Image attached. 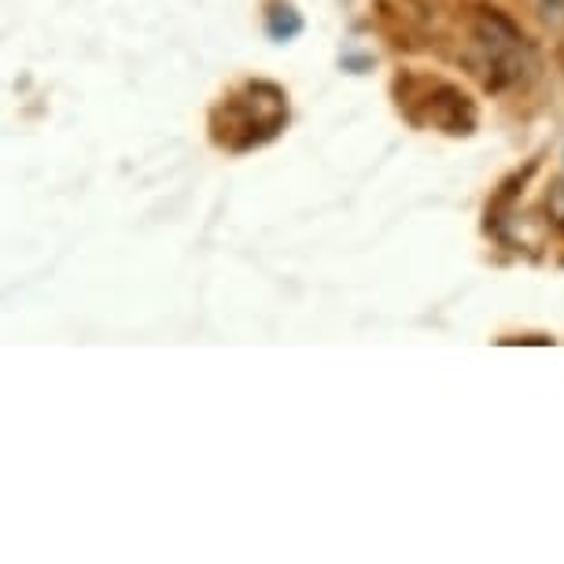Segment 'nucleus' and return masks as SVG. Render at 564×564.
<instances>
[{"label": "nucleus", "mask_w": 564, "mask_h": 564, "mask_svg": "<svg viewBox=\"0 0 564 564\" xmlns=\"http://www.w3.org/2000/svg\"><path fill=\"white\" fill-rule=\"evenodd\" d=\"M289 122V97L273 82H248L226 97L210 115V137L218 148L243 155L251 148L270 144Z\"/></svg>", "instance_id": "1"}, {"label": "nucleus", "mask_w": 564, "mask_h": 564, "mask_svg": "<svg viewBox=\"0 0 564 564\" xmlns=\"http://www.w3.org/2000/svg\"><path fill=\"white\" fill-rule=\"evenodd\" d=\"M265 34H270V41H276V45H289V41L300 37L303 15L295 12V4H289V0H270V4H265Z\"/></svg>", "instance_id": "4"}, {"label": "nucleus", "mask_w": 564, "mask_h": 564, "mask_svg": "<svg viewBox=\"0 0 564 564\" xmlns=\"http://www.w3.org/2000/svg\"><path fill=\"white\" fill-rule=\"evenodd\" d=\"M476 45L484 48V59H487V85L495 89H506V85H517L524 78L528 63H531V48L524 34L509 23L506 15H498L495 8H484L476 15Z\"/></svg>", "instance_id": "2"}, {"label": "nucleus", "mask_w": 564, "mask_h": 564, "mask_svg": "<svg viewBox=\"0 0 564 564\" xmlns=\"http://www.w3.org/2000/svg\"><path fill=\"white\" fill-rule=\"evenodd\" d=\"M406 119L413 126H435V130L454 133V137L476 130L473 100L446 82H432L421 100H406Z\"/></svg>", "instance_id": "3"}]
</instances>
